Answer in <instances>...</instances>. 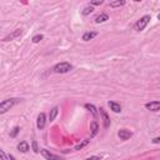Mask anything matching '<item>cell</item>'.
Wrapping results in <instances>:
<instances>
[{"mask_svg": "<svg viewBox=\"0 0 160 160\" xmlns=\"http://www.w3.org/2000/svg\"><path fill=\"white\" fill-rule=\"evenodd\" d=\"M102 2H104L102 0H92V1L90 2V5H91V6H94V5H101Z\"/></svg>", "mask_w": 160, "mask_h": 160, "instance_id": "cell-22", "label": "cell"}, {"mask_svg": "<svg viewBox=\"0 0 160 160\" xmlns=\"http://www.w3.org/2000/svg\"><path fill=\"white\" fill-rule=\"evenodd\" d=\"M106 20H109V15L108 14H100L95 18V22L96 24H101V22H105Z\"/></svg>", "mask_w": 160, "mask_h": 160, "instance_id": "cell-12", "label": "cell"}, {"mask_svg": "<svg viewBox=\"0 0 160 160\" xmlns=\"http://www.w3.org/2000/svg\"><path fill=\"white\" fill-rule=\"evenodd\" d=\"M99 110H100V115H101L102 121H104V128H109V126H110V118H109L108 112H106L102 108H100Z\"/></svg>", "mask_w": 160, "mask_h": 160, "instance_id": "cell-8", "label": "cell"}, {"mask_svg": "<svg viewBox=\"0 0 160 160\" xmlns=\"http://www.w3.org/2000/svg\"><path fill=\"white\" fill-rule=\"evenodd\" d=\"M45 124H46V116H45V114L44 112H40L39 115H38V119H36V126H38V129H44L45 128Z\"/></svg>", "mask_w": 160, "mask_h": 160, "instance_id": "cell-5", "label": "cell"}, {"mask_svg": "<svg viewBox=\"0 0 160 160\" xmlns=\"http://www.w3.org/2000/svg\"><path fill=\"white\" fill-rule=\"evenodd\" d=\"M44 39V36L41 35V34H38V35H35V36H32V39H31V41L34 42V44H38V42H40L41 40Z\"/></svg>", "mask_w": 160, "mask_h": 160, "instance_id": "cell-20", "label": "cell"}, {"mask_svg": "<svg viewBox=\"0 0 160 160\" xmlns=\"http://www.w3.org/2000/svg\"><path fill=\"white\" fill-rule=\"evenodd\" d=\"M152 144H160V136L152 139Z\"/></svg>", "mask_w": 160, "mask_h": 160, "instance_id": "cell-26", "label": "cell"}, {"mask_svg": "<svg viewBox=\"0 0 160 160\" xmlns=\"http://www.w3.org/2000/svg\"><path fill=\"white\" fill-rule=\"evenodd\" d=\"M151 20V18H150V15H144L142 18H140L138 21H136V24H135V30L136 31H142L145 28H146V25L149 24V21Z\"/></svg>", "mask_w": 160, "mask_h": 160, "instance_id": "cell-3", "label": "cell"}, {"mask_svg": "<svg viewBox=\"0 0 160 160\" xmlns=\"http://www.w3.org/2000/svg\"><path fill=\"white\" fill-rule=\"evenodd\" d=\"M118 136L121 139V140H129L131 136H132V132L128 129H120L119 132H118Z\"/></svg>", "mask_w": 160, "mask_h": 160, "instance_id": "cell-6", "label": "cell"}, {"mask_svg": "<svg viewBox=\"0 0 160 160\" xmlns=\"http://www.w3.org/2000/svg\"><path fill=\"white\" fill-rule=\"evenodd\" d=\"M92 11H94V8H92L91 5H88V6H85V8L81 10V14L86 16V15H90Z\"/></svg>", "mask_w": 160, "mask_h": 160, "instance_id": "cell-17", "label": "cell"}, {"mask_svg": "<svg viewBox=\"0 0 160 160\" xmlns=\"http://www.w3.org/2000/svg\"><path fill=\"white\" fill-rule=\"evenodd\" d=\"M0 156H1V160H9V158H6L4 150H0Z\"/></svg>", "mask_w": 160, "mask_h": 160, "instance_id": "cell-24", "label": "cell"}, {"mask_svg": "<svg viewBox=\"0 0 160 160\" xmlns=\"http://www.w3.org/2000/svg\"><path fill=\"white\" fill-rule=\"evenodd\" d=\"M96 35H98V32H95V31H88V32H85V34L82 35V40H84V41H89V40H91V39H94Z\"/></svg>", "mask_w": 160, "mask_h": 160, "instance_id": "cell-13", "label": "cell"}, {"mask_svg": "<svg viewBox=\"0 0 160 160\" xmlns=\"http://www.w3.org/2000/svg\"><path fill=\"white\" fill-rule=\"evenodd\" d=\"M9 160H16V159H15L12 155H9Z\"/></svg>", "mask_w": 160, "mask_h": 160, "instance_id": "cell-27", "label": "cell"}, {"mask_svg": "<svg viewBox=\"0 0 160 160\" xmlns=\"http://www.w3.org/2000/svg\"><path fill=\"white\" fill-rule=\"evenodd\" d=\"M70 70H72V65L70 62H68V61L59 62V64L54 65V68H52V71L56 72V74H66Z\"/></svg>", "mask_w": 160, "mask_h": 160, "instance_id": "cell-2", "label": "cell"}, {"mask_svg": "<svg viewBox=\"0 0 160 160\" xmlns=\"http://www.w3.org/2000/svg\"><path fill=\"white\" fill-rule=\"evenodd\" d=\"M90 131H91V136H95L99 131V125L96 121H91L90 122Z\"/></svg>", "mask_w": 160, "mask_h": 160, "instance_id": "cell-14", "label": "cell"}, {"mask_svg": "<svg viewBox=\"0 0 160 160\" xmlns=\"http://www.w3.org/2000/svg\"><path fill=\"white\" fill-rule=\"evenodd\" d=\"M85 160H100V156L94 155V156H90V158H88V159H85Z\"/></svg>", "mask_w": 160, "mask_h": 160, "instance_id": "cell-25", "label": "cell"}, {"mask_svg": "<svg viewBox=\"0 0 160 160\" xmlns=\"http://www.w3.org/2000/svg\"><path fill=\"white\" fill-rule=\"evenodd\" d=\"M19 131H20V128H19V126H15V128L12 129V131L10 132V136H11V138H15V136L18 135Z\"/></svg>", "mask_w": 160, "mask_h": 160, "instance_id": "cell-21", "label": "cell"}, {"mask_svg": "<svg viewBox=\"0 0 160 160\" xmlns=\"http://www.w3.org/2000/svg\"><path fill=\"white\" fill-rule=\"evenodd\" d=\"M21 32H22V30H21V29H16V30H14L11 34H9L8 36H5V38L2 39V41H10V40H12V39H15V38L20 36V35H21Z\"/></svg>", "mask_w": 160, "mask_h": 160, "instance_id": "cell-9", "label": "cell"}, {"mask_svg": "<svg viewBox=\"0 0 160 160\" xmlns=\"http://www.w3.org/2000/svg\"><path fill=\"white\" fill-rule=\"evenodd\" d=\"M20 101V99H16V98H11V99H5L0 102V114H4L8 110H10L15 104H18Z\"/></svg>", "mask_w": 160, "mask_h": 160, "instance_id": "cell-1", "label": "cell"}, {"mask_svg": "<svg viewBox=\"0 0 160 160\" xmlns=\"http://www.w3.org/2000/svg\"><path fill=\"white\" fill-rule=\"evenodd\" d=\"M85 109H88V110H89L94 116H96V115H98V111H96L98 109H96L92 104H85Z\"/></svg>", "mask_w": 160, "mask_h": 160, "instance_id": "cell-16", "label": "cell"}, {"mask_svg": "<svg viewBox=\"0 0 160 160\" xmlns=\"http://www.w3.org/2000/svg\"><path fill=\"white\" fill-rule=\"evenodd\" d=\"M58 112H59V108H58V106L52 108V109L50 110V114H49V120H50V121H54L55 118H56V115H58Z\"/></svg>", "mask_w": 160, "mask_h": 160, "instance_id": "cell-15", "label": "cell"}, {"mask_svg": "<svg viewBox=\"0 0 160 160\" xmlns=\"http://www.w3.org/2000/svg\"><path fill=\"white\" fill-rule=\"evenodd\" d=\"M18 150L21 151V152H28L30 150V146H29L28 141H20L18 144Z\"/></svg>", "mask_w": 160, "mask_h": 160, "instance_id": "cell-10", "label": "cell"}, {"mask_svg": "<svg viewBox=\"0 0 160 160\" xmlns=\"http://www.w3.org/2000/svg\"><path fill=\"white\" fill-rule=\"evenodd\" d=\"M108 105L110 106V109H111L114 112H120V111H121V106H120V104H118V102H115V101H109Z\"/></svg>", "mask_w": 160, "mask_h": 160, "instance_id": "cell-11", "label": "cell"}, {"mask_svg": "<svg viewBox=\"0 0 160 160\" xmlns=\"http://www.w3.org/2000/svg\"><path fill=\"white\" fill-rule=\"evenodd\" d=\"M158 19H159V20H160V14H159V15H158Z\"/></svg>", "mask_w": 160, "mask_h": 160, "instance_id": "cell-28", "label": "cell"}, {"mask_svg": "<svg viewBox=\"0 0 160 160\" xmlns=\"http://www.w3.org/2000/svg\"><path fill=\"white\" fill-rule=\"evenodd\" d=\"M125 5V1L124 0H118V1H111L110 2V6L111 8H119V6H122Z\"/></svg>", "mask_w": 160, "mask_h": 160, "instance_id": "cell-19", "label": "cell"}, {"mask_svg": "<svg viewBox=\"0 0 160 160\" xmlns=\"http://www.w3.org/2000/svg\"><path fill=\"white\" fill-rule=\"evenodd\" d=\"M31 145H32V150H34V152H39V149H38V142H36L35 140L32 141V144H31Z\"/></svg>", "mask_w": 160, "mask_h": 160, "instance_id": "cell-23", "label": "cell"}, {"mask_svg": "<svg viewBox=\"0 0 160 160\" xmlns=\"http://www.w3.org/2000/svg\"><path fill=\"white\" fill-rule=\"evenodd\" d=\"M145 108L150 111H159L160 110V101H150L145 104Z\"/></svg>", "mask_w": 160, "mask_h": 160, "instance_id": "cell-7", "label": "cell"}, {"mask_svg": "<svg viewBox=\"0 0 160 160\" xmlns=\"http://www.w3.org/2000/svg\"><path fill=\"white\" fill-rule=\"evenodd\" d=\"M89 142H90V139H85V140H82L80 144H78V145L74 148V150H80V149H82L84 146H86Z\"/></svg>", "mask_w": 160, "mask_h": 160, "instance_id": "cell-18", "label": "cell"}, {"mask_svg": "<svg viewBox=\"0 0 160 160\" xmlns=\"http://www.w3.org/2000/svg\"><path fill=\"white\" fill-rule=\"evenodd\" d=\"M40 154L42 155V158H44L45 160H62L59 155H55V154L50 152V151L46 150V149H41V150H40Z\"/></svg>", "mask_w": 160, "mask_h": 160, "instance_id": "cell-4", "label": "cell"}]
</instances>
